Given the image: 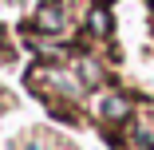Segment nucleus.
I'll return each instance as SVG.
<instances>
[{
  "label": "nucleus",
  "instance_id": "obj_1",
  "mask_svg": "<svg viewBox=\"0 0 154 150\" xmlns=\"http://www.w3.org/2000/svg\"><path fill=\"white\" fill-rule=\"evenodd\" d=\"M36 28H40V32H59V28H63V4H59V0L40 4V12H36Z\"/></svg>",
  "mask_w": 154,
  "mask_h": 150
},
{
  "label": "nucleus",
  "instance_id": "obj_2",
  "mask_svg": "<svg viewBox=\"0 0 154 150\" xmlns=\"http://www.w3.org/2000/svg\"><path fill=\"white\" fill-rule=\"evenodd\" d=\"M127 115H131V103H127V99L111 95V99L103 103V118H111V123H119V118H127Z\"/></svg>",
  "mask_w": 154,
  "mask_h": 150
},
{
  "label": "nucleus",
  "instance_id": "obj_3",
  "mask_svg": "<svg viewBox=\"0 0 154 150\" xmlns=\"http://www.w3.org/2000/svg\"><path fill=\"white\" fill-rule=\"evenodd\" d=\"M91 32H99V36L111 32V12L107 8H95V12H91Z\"/></svg>",
  "mask_w": 154,
  "mask_h": 150
},
{
  "label": "nucleus",
  "instance_id": "obj_4",
  "mask_svg": "<svg viewBox=\"0 0 154 150\" xmlns=\"http://www.w3.org/2000/svg\"><path fill=\"white\" fill-rule=\"evenodd\" d=\"M79 71H83V83H95V79H99V67L91 63V59H83V63H79Z\"/></svg>",
  "mask_w": 154,
  "mask_h": 150
}]
</instances>
